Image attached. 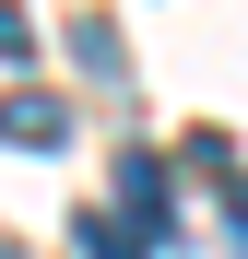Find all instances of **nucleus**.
Wrapping results in <instances>:
<instances>
[{"label":"nucleus","instance_id":"7ed1b4c3","mask_svg":"<svg viewBox=\"0 0 248 259\" xmlns=\"http://www.w3.org/2000/svg\"><path fill=\"white\" fill-rule=\"evenodd\" d=\"M83 259H154V224H130V212H83Z\"/></svg>","mask_w":248,"mask_h":259},{"label":"nucleus","instance_id":"0eeeda50","mask_svg":"<svg viewBox=\"0 0 248 259\" xmlns=\"http://www.w3.org/2000/svg\"><path fill=\"white\" fill-rule=\"evenodd\" d=\"M0 259H24V247H12V236H0Z\"/></svg>","mask_w":248,"mask_h":259},{"label":"nucleus","instance_id":"423d86ee","mask_svg":"<svg viewBox=\"0 0 248 259\" xmlns=\"http://www.w3.org/2000/svg\"><path fill=\"white\" fill-rule=\"evenodd\" d=\"M225 236H236V259H248V177H225Z\"/></svg>","mask_w":248,"mask_h":259},{"label":"nucleus","instance_id":"20e7f679","mask_svg":"<svg viewBox=\"0 0 248 259\" xmlns=\"http://www.w3.org/2000/svg\"><path fill=\"white\" fill-rule=\"evenodd\" d=\"M71 48H83V71H95V82L130 71V59H118V24H71Z\"/></svg>","mask_w":248,"mask_h":259},{"label":"nucleus","instance_id":"f257e3e1","mask_svg":"<svg viewBox=\"0 0 248 259\" xmlns=\"http://www.w3.org/2000/svg\"><path fill=\"white\" fill-rule=\"evenodd\" d=\"M0 142L59 153V142H71V95H48V82H12V95H0Z\"/></svg>","mask_w":248,"mask_h":259},{"label":"nucleus","instance_id":"39448f33","mask_svg":"<svg viewBox=\"0 0 248 259\" xmlns=\"http://www.w3.org/2000/svg\"><path fill=\"white\" fill-rule=\"evenodd\" d=\"M36 59V12H24V0H0V71H24Z\"/></svg>","mask_w":248,"mask_h":259},{"label":"nucleus","instance_id":"f03ea898","mask_svg":"<svg viewBox=\"0 0 248 259\" xmlns=\"http://www.w3.org/2000/svg\"><path fill=\"white\" fill-rule=\"evenodd\" d=\"M118 212L165 236V165H154V153H118Z\"/></svg>","mask_w":248,"mask_h":259}]
</instances>
